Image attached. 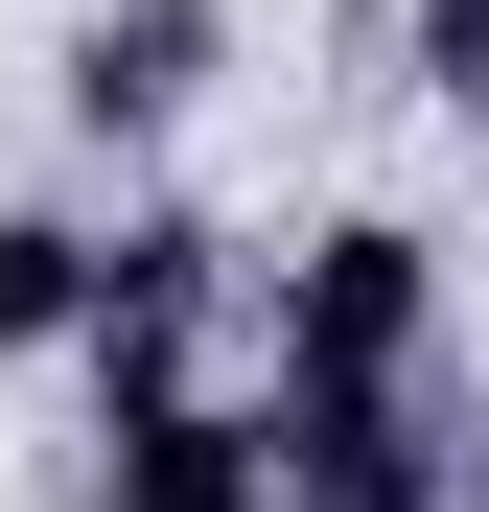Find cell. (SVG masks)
Returning <instances> with one entry per match:
<instances>
[{"instance_id": "obj_1", "label": "cell", "mask_w": 489, "mask_h": 512, "mask_svg": "<svg viewBox=\"0 0 489 512\" xmlns=\"http://www.w3.org/2000/svg\"><path fill=\"white\" fill-rule=\"evenodd\" d=\"M257 466H280V512H443V419H420V373H280Z\"/></svg>"}, {"instance_id": "obj_2", "label": "cell", "mask_w": 489, "mask_h": 512, "mask_svg": "<svg viewBox=\"0 0 489 512\" xmlns=\"http://www.w3.org/2000/svg\"><path fill=\"white\" fill-rule=\"evenodd\" d=\"M420 326H443V233L326 210V233L280 256V373H420Z\"/></svg>"}, {"instance_id": "obj_3", "label": "cell", "mask_w": 489, "mask_h": 512, "mask_svg": "<svg viewBox=\"0 0 489 512\" xmlns=\"http://www.w3.org/2000/svg\"><path fill=\"white\" fill-rule=\"evenodd\" d=\"M94 512H280V466H257V419H233V396L163 373V396L94 419Z\"/></svg>"}, {"instance_id": "obj_4", "label": "cell", "mask_w": 489, "mask_h": 512, "mask_svg": "<svg viewBox=\"0 0 489 512\" xmlns=\"http://www.w3.org/2000/svg\"><path fill=\"white\" fill-rule=\"evenodd\" d=\"M210 0H94V47H70V117H94V140H163V117H187L210 94Z\"/></svg>"}, {"instance_id": "obj_5", "label": "cell", "mask_w": 489, "mask_h": 512, "mask_svg": "<svg viewBox=\"0 0 489 512\" xmlns=\"http://www.w3.org/2000/svg\"><path fill=\"white\" fill-rule=\"evenodd\" d=\"M70 326H94V233L0 210V373H24V350H70Z\"/></svg>"}, {"instance_id": "obj_6", "label": "cell", "mask_w": 489, "mask_h": 512, "mask_svg": "<svg viewBox=\"0 0 489 512\" xmlns=\"http://www.w3.org/2000/svg\"><path fill=\"white\" fill-rule=\"evenodd\" d=\"M420 94H443V117H489V0H420Z\"/></svg>"}, {"instance_id": "obj_7", "label": "cell", "mask_w": 489, "mask_h": 512, "mask_svg": "<svg viewBox=\"0 0 489 512\" xmlns=\"http://www.w3.org/2000/svg\"><path fill=\"white\" fill-rule=\"evenodd\" d=\"M443 512H489V419H466V443H443Z\"/></svg>"}]
</instances>
